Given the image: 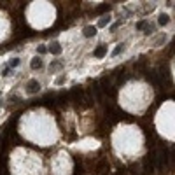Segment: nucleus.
I'll list each match as a JSON object with an SVG mask.
<instances>
[{
    "label": "nucleus",
    "instance_id": "nucleus-7",
    "mask_svg": "<svg viewBox=\"0 0 175 175\" xmlns=\"http://www.w3.org/2000/svg\"><path fill=\"white\" fill-rule=\"evenodd\" d=\"M158 23H159L161 26L168 25V23H170V16H168V14H159V19H158Z\"/></svg>",
    "mask_w": 175,
    "mask_h": 175
},
{
    "label": "nucleus",
    "instance_id": "nucleus-5",
    "mask_svg": "<svg viewBox=\"0 0 175 175\" xmlns=\"http://www.w3.org/2000/svg\"><path fill=\"white\" fill-rule=\"evenodd\" d=\"M95 35H96V26H86L84 28V37L89 39V37H95Z\"/></svg>",
    "mask_w": 175,
    "mask_h": 175
},
{
    "label": "nucleus",
    "instance_id": "nucleus-8",
    "mask_svg": "<svg viewBox=\"0 0 175 175\" xmlns=\"http://www.w3.org/2000/svg\"><path fill=\"white\" fill-rule=\"evenodd\" d=\"M93 93L96 95V98H98V100L102 98V88L98 86V84H93Z\"/></svg>",
    "mask_w": 175,
    "mask_h": 175
},
{
    "label": "nucleus",
    "instance_id": "nucleus-15",
    "mask_svg": "<svg viewBox=\"0 0 175 175\" xmlns=\"http://www.w3.org/2000/svg\"><path fill=\"white\" fill-rule=\"evenodd\" d=\"M37 52H39V54H46L48 48H46V46H37Z\"/></svg>",
    "mask_w": 175,
    "mask_h": 175
},
{
    "label": "nucleus",
    "instance_id": "nucleus-10",
    "mask_svg": "<svg viewBox=\"0 0 175 175\" xmlns=\"http://www.w3.org/2000/svg\"><path fill=\"white\" fill-rule=\"evenodd\" d=\"M109 21H110V18L109 16H103L100 21H98V26H107V25H109Z\"/></svg>",
    "mask_w": 175,
    "mask_h": 175
},
{
    "label": "nucleus",
    "instance_id": "nucleus-18",
    "mask_svg": "<svg viewBox=\"0 0 175 175\" xmlns=\"http://www.w3.org/2000/svg\"><path fill=\"white\" fill-rule=\"evenodd\" d=\"M9 72H11V68H9V67H5L4 72H2V75H9Z\"/></svg>",
    "mask_w": 175,
    "mask_h": 175
},
{
    "label": "nucleus",
    "instance_id": "nucleus-16",
    "mask_svg": "<svg viewBox=\"0 0 175 175\" xmlns=\"http://www.w3.org/2000/svg\"><path fill=\"white\" fill-rule=\"evenodd\" d=\"M152 32H154V26H152V25H151V26L147 25V28H145V32H144V33H145V35H151Z\"/></svg>",
    "mask_w": 175,
    "mask_h": 175
},
{
    "label": "nucleus",
    "instance_id": "nucleus-3",
    "mask_svg": "<svg viewBox=\"0 0 175 175\" xmlns=\"http://www.w3.org/2000/svg\"><path fill=\"white\" fill-rule=\"evenodd\" d=\"M93 54H95V58H103L105 54H107V46H103V44H102V46H98V48L95 49V52H93Z\"/></svg>",
    "mask_w": 175,
    "mask_h": 175
},
{
    "label": "nucleus",
    "instance_id": "nucleus-4",
    "mask_svg": "<svg viewBox=\"0 0 175 175\" xmlns=\"http://www.w3.org/2000/svg\"><path fill=\"white\" fill-rule=\"evenodd\" d=\"M48 51L52 52V54H60V52H61V46H60L58 42H52L51 46L48 48Z\"/></svg>",
    "mask_w": 175,
    "mask_h": 175
},
{
    "label": "nucleus",
    "instance_id": "nucleus-13",
    "mask_svg": "<svg viewBox=\"0 0 175 175\" xmlns=\"http://www.w3.org/2000/svg\"><path fill=\"white\" fill-rule=\"evenodd\" d=\"M121 51H122V44H118V48L112 51V56H118V54H121Z\"/></svg>",
    "mask_w": 175,
    "mask_h": 175
},
{
    "label": "nucleus",
    "instance_id": "nucleus-6",
    "mask_svg": "<svg viewBox=\"0 0 175 175\" xmlns=\"http://www.w3.org/2000/svg\"><path fill=\"white\" fill-rule=\"evenodd\" d=\"M30 67L33 70H37V68H42V60H40L39 56L37 58H33V60H32V63H30Z\"/></svg>",
    "mask_w": 175,
    "mask_h": 175
},
{
    "label": "nucleus",
    "instance_id": "nucleus-21",
    "mask_svg": "<svg viewBox=\"0 0 175 175\" xmlns=\"http://www.w3.org/2000/svg\"><path fill=\"white\" fill-rule=\"evenodd\" d=\"M103 175H107V173H103Z\"/></svg>",
    "mask_w": 175,
    "mask_h": 175
},
{
    "label": "nucleus",
    "instance_id": "nucleus-11",
    "mask_svg": "<svg viewBox=\"0 0 175 175\" xmlns=\"http://www.w3.org/2000/svg\"><path fill=\"white\" fill-rule=\"evenodd\" d=\"M19 61H21L19 58H12V60L9 61V68H14V67H18V65H19Z\"/></svg>",
    "mask_w": 175,
    "mask_h": 175
},
{
    "label": "nucleus",
    "instance_id": "nucleus-14",
    "mask_svg": "<svg viewBox=\"0 0 175 175\" xmlns=\"http://www.w3.org/2000/svg\"><path fill=\"white\" fill-rule=\"evenodd\" d=\"M144 28H147V21H138L137 23V30H144Z\"/></svg>",
    "mask_w": 175,
    "mask_h": 175
},
{
    "label": "nucleus",
    "instance_id": "nucleus-2",
    "mask_svg": "<svg viewBox=\"0 0 175 175\" xmlns=\"http://www.w3.org/2000/svg\"><path fill=\"white\" fill-rule=\"evenodd\" d=\"M70 96H72V98H74L75 102H81L82 100V89H81V88H74V89H72V91H70Z\"/></svg>",
    "mask_w": 175,
    "mask_h": 175
},
{
    "label": "nucleus",
    "instance_id": "nucleus-20",
    "mask_svg": "<svg viewBox=\"0 0 175 175\" xmlns=\"http://www.w3.org/2000/svg\"><path fill=\"white\" fill-rule=\"evenodd\" d=\"M119 25H121V21H118V23H114V25L112 26H110V30H116V28H118V26Z\"/></svg>",
    "mask_w": 175,
    "mask_h": 175
},
{
    "label": "nucleus",
    "instance_id": "nucleus-22",
    "mask_svg": "<svg viewBox=\"0 0 175 175\" xmlns=\"http://www.w3.org/2000/svg\"><path fill=\"white\" fill-rule=\"evenodd\" d=\"M173 98H175V95H173Z\"/></svg>",
    "mask_w": 175,
    "mask_h": 175
},
{
    "label": "nucleus",
    "instance_id": "nucleus-1",
    "mask_svg": "<svg viewBox=\"0 0 175 175\" xmlns=\"http://www.w3.org/2000/svg\"><path fill=\"white\" fill-rule=\"evenodd\" d=\"M39 89H40L39 81L32 79V81H28V82H26V93H28V95H35V93H39Z\"/></svg>",
    "mask_w": 175,
    "mask_h": 175
},
{
    "label": "nucleus",
    "instance_id": "nucleus-12",
    "mask_svg": "<svg viewBox=\"0 0 175 175\" xmlns=\"http://www.w3.org/2000/svg\"><path fill=\"white\" fill-rule=\"evenodd\" d=\"M58 68H61V63L60 61H54V63H51V65H49V70H58Z\"/></svg>",
    "mask_w": 175,
    "mask_h": 175
},
{
    "label": "nucleus",
    "instance_id": "nucleus-9",
    "mask_svg": "<svg viewBox=\"0 0 175 175\" xmlns=\"http://www.w3.org/2000/svg\"><path fill=\"white\" fill-rule=\"evenodd\" d=\"M98 12H105V11H110V4H102L98 5V9H96Z\"/></svg>",
    "mask_w": 175,
    "mask_h": 175
},
{
    "label": "nucleus",
    "instance_id": "nucleus-17",
    "mask_svg": "<svg viewBox=\"0 0 175 175\" xmlns=\"http://www.w3.org/2000/svg\"><path fill=\"white\" fill-rule=\"evenodd\" d=\"M56 82L58 84H63V82H65V75H60V77L56 79Z\"/></svg>",
    "mask_w": 175,
    "mask_h": 175
},
{
    "label": "nucleus",
    "instance_id": "nucleus-19",
    "mask_svg": "<svg viewBox=\"0 0 175 175\" xmlns=\"http://www.w3.org/2000/svg\"><path fill=\"white\" fill-rule=\"evenodd\" d=\"M118 175H126V170H124V168H119V170H118Z\"/></svg>",
    "mask_w": 175,
    "mask_h": 175
}]
</instances>
